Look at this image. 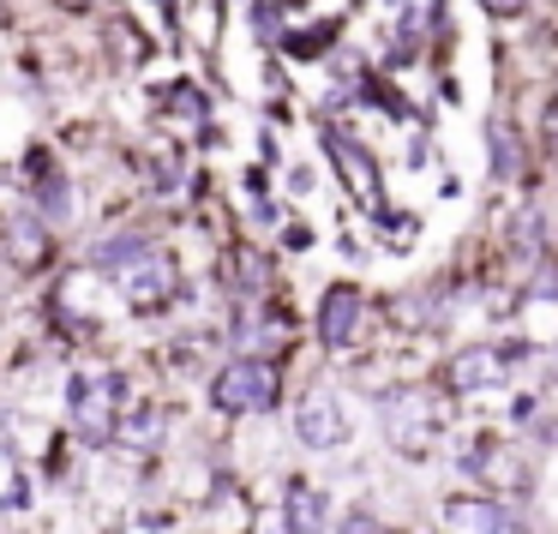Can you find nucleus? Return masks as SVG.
<instances>
[{"label":"nucleus","mask_w":558,"mask_h":534,"mask_svg":"<svg viewBox=\"0 0 558 534\" xmlns=\"http://www.w3.org/2000/svg\"><path fill=\"white\" fill-rule=\"evenodd\" d=\"M43 217H49V222H66V217H73V186L54 181V174L43 181Z\"/></svg>","instance_id":"obj_15"},{"label":"nucleus","mask_w":558,"mask_h":534,"mask_svg":"<svg viewBox=\"0 0 558 534\" xmlns=\"http://www.w3.org/2000/svg\"><path fill=\"white\" fill-rule=\"evenodd\" d=\"M294 433H301V445L306 450H337L342 438H349V414H342V402L337 397H306L301 409H294Z\"/></svg>","instance_id":"obj_5"},{"label":"nucleus","mask_w":558,"mask_h":534,"mask_svg":"<svg viewBox=\"0 0 558 534\" xmlns=\"http://www.w3.org/2000/svg\"><path fill=\"white\" fill-rule=\"evenodd\" d=\"M486 145H493V169L505 174V181H517V174H522V145H517V133H510V126H493V133H486Z\"/></svg>","instance_id":"obj_14"},{"label":"nucleus","mask_w":558,"mask_h":534,"mask_svg":"<svg viewBox=\"0 0 558 534\" xmlns=\"http://www.w3.org/2000/svg\"><path fill=\"white\" fill-rule=\"evenodd\" d=\"M330 150H337V169L342 181H354V193H361V205H378V174H373V157H366L354 138L330 133Z\"/></svg>","instance_id":"obj_10"},{"label":"nucleus","mask_w":558,"mask_h":534,"mask_svg":"<svg viewBox=\"0 0 558 534\" xmlns=\"http://www.w3.org/2000/svg\"><path fill=\"white\" fill-rule=\"evenodd\" d=\"M481 7H486V13H493V19H517L522 7H529V0H481Z\"/></svg>","instance_id":"obj_18"},{"label":"nucleus","mask_w":558,"mask_h":534,"mask_svg":"<svg viewBox=\"0 0 558 534\" xmlns=\"http://www.w3.org/2000/svg\"><path fill=\"white\" fill-rule=\"evenodd\" d=\"M121 378L114 373H85L73 378V426L85 433V445H109L114 421H121Z\"/></svg>","instance_id":"obj_3"},{"label":"nucleus","mask_w":558,"mask_h":534,"mask_svg":"<svg viewBox=\"0 0 558 534\" xmlns=\"http://www.w3.org/2000/svg\"><path fill=\"white\" fill-rule=\"evenodd\" d=\"M505 378V354L493 349H462L457 361L445 366V390H457V397H469V390H486Z\"/></svg>","instance_id":"obj_8"},{"label":"nucleus","mask_w":558,"mask_h":534,"mask_svg":"<svg viewBox=\"0 0 558 534\" xmlns=\"http://www.w3.org/2000/svg\"><path fill=\"white\" fill-rule=\"evenodd\" d=\"M318 522H325V493L294 486L289 493V534H318Z\"/></svg>","instance_id":"obj_13"},{"label":"nucleus","mask_w":558,"mask_h":534,"mask_svg":"<svg viewBox=\"0 0 558 534\" xmlns=\"http://www.w3.org/2000/svg\"><path fill=\"white\" fill-rule=\"evenodd\" d=\"M114 438H126L133 450H157V438H162V409H157V402H138L126 421H114Z\"/></svg>","instance_id":"obj_11"},{"label":"nucleus","mask_w":558,"mask_h":534,"mask_svg":"<svg viewBox=\"0 0 558 534\" xmlns=\"http://www.w3.org/2000/svg\"><path fill=\"white\" fill-rule=\"evenodd\" d=\"M7 253H13L25 270H37L43 258H49V234H43L37 222H25V217H19V222H13V234H7Z\"/></svg>","instance_id":"obj_12"},{"label":"nucleus","mask_w":558,"mask_h":534,"mask_svg":"<svg viewBox=\"0 0 558 534\" xmlns=\"http://www.w3.org/2000/svg\"><path fill=\"white\" fill-rule=\"evenodd\" d=\"M121 534H169V529H162V522H150V517H138V522H126Z\"/></svg>","instance_id":"obj_19"},{"label":"nucleus","mask_w":558,"mask_h":534,"mask_svg":"<svg viewBox=\"0 0 558 534\" xmlns=\"http://www.w3.org/2000/svg\"><path fill=\"white\" fill-rule=\"evenodd\" d=\"M210 402L222 414H265L277 402V366L270 361H229L210 385Z\"/></svg>","instance_id":"obj_2"},{"label":"nucleus","mask_w":558,"mask_h":534,"mask_svg":"<svg viewBox=\"0 0 558 534\" xmlns=\"http://www.w3.org/2000/svg\"><path fill=\"white\" fill-rule=\"evenodd\" d=\"M61 7H78V13H85V7H97V0H61Z\"/></svg>","instance_id":"obj_20"},{"label":"nucleus","mask_w":558,"mask_h":534,"mask_svg":"<svg viewBox=\"0 0 558 534\" xmlns=\"http://www.w3.org/2000/svg\"><path fill=\"white\" fill-rule=\"evenodd\" d=\"M318 330H325V349H349L354 337H361V294H349V289H330V301H325V313H318Z\"/></svg>","instance_id":"obj_9"},{"label":"nucleus","mask_w":558,"mask_h":534,"mask_svg":"<svg viewBox=\"0 0 558 534\" xmlns=\"http://www.w3.org/2000/svg\"><path fill=\"white\" fill-rule=\"evenodd\" d=\"M337 534H378V529H373V517H366V510H349Z\"/></svg>","instance_id":"obj_17"},{"label":"nucleus","mask_w":558,"mask_h":534,"mask_svg":"<svg viewBox=\"0 0 558 534\" xmlns=\"http://www.w3.org/2000/svg\"><path fill=\"white\" fill-rule=\"evenodd\" d=\"M138 253H145V241L121 234V241H102V246H97V265H102V270H121V265H133Z\"/></svg>","instance_id":"obj_16"},{"label":"nucleus","mask_w":558,"mask_h":534,"mask_svg":"<svg viewBox=\"0 0 558 534\" xmlns=\"http://www.w3.org/2000/svg\"><path fill=\"white\" fill-rule=\"evenodd\" d=\"M438 426H445V409H438L426 390H390L385 397V433L402 457H426Z\"/></svg>","instance_id":"obj_1"},{"label":"nucleus","mask_w":558,"mask_h":534,"mask_svg":"<svg viewBox=\"0 0 558 534\" xmlns=\"http://www.w3.org/2000/svg\"><path fill=\"white\" fill-rule=\"evenodd\" d=\"M445 534H522L505 517L498 498H450L445 505Z\"/></svg>","instance_id":"obj_7"},{"label":"nucleus","mask_w":558,"mask_h":534,"mask_svg":"<svg viewBox=\"0 0 558 534\" xmlns=\"http://www.w3.org/2000/svg\"><path fill=\"white\" fill-rule=\"evenodd\" d=\"M469 469L481 474L486 486H493V498H517V493H529V462H522V450H510V445H474V457H469Z\"/></svg>","instance_id":"obj_6"},{"label":"nucleus","mask_w":558,"mask_h":534,"mask_svg":"<svg viewBox=\"0 0 558 534\" xmlns=\"http://www.w3.org/2000/svg\"><path fill=\"white\" fill-rule=\"evenodd\" d=\"M114 277H121V294L138 306V313H157V306H169L174 289H181V270H174V258H169V253H150V246L133 258V265L114 270Z\"/></svg>","instance_id":"obj_4"}]
</instances>
